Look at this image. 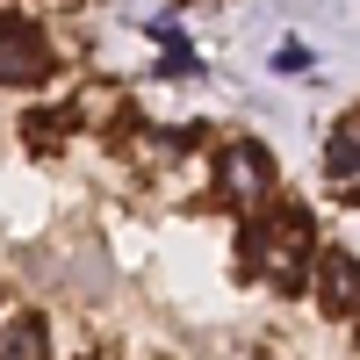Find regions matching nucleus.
<instances>
[{
	"label": "nucleus",
	"instance_id": "nucleus-1",
	"mask_svg": "<svg viewBox=\"0 0 360 360\" xmlns=\"http://www.w3.org/2000/svg\"><path fill=\"white\" fill-rule=\"evenodd\" d=\"M51 72V44H44V29L15 15V8H0V86H37Z\"/></svg>",
	"mask_w": 360,
	"mask_h": 360
},
{
	"label": "nucleus",
	"instance_id": "nucleus-2",
	"mask_svg": "<svg viewBox=\"0 0 360 360\" xmlns=\"http://www.w3.org/2000/svg\"><path fill=\"white\" fill-rule=\"evenodd\" d=\"M310 274H317V295H324V317L360 324V259L353 252H310Z\"/></svg>",
	"mask_w": 360,
	"mask_h": 360
},
{
	"label": "nucleus",
	"instance_id": "nucleus-3",
	"mask_svg": "<svg viewBox=\"0 0 360 360\" xmlns=\"http://www.w3.org/2000/svg\"><path fill=\"white\" fill-rule=\"evenodd\" d=\"M224 188L238 202H266V195H274V159H266L259 144H231V152H224Z\"/></svg>",
	"mask_w": 360,
	"mask_h": 360
},
{
	"label": "nucleus",
	"instance_id": "nucleus-4",
	"mask_svg": "<svg viewBox=\"0 0 360 360\" xmlns=\"http://www.w3.org/2000/svg\"><path fill=\"white\" fill-rule=\"evenodd\" d=\"M324 173H332L339 188H346V180H360V115H353L332 144H324Z\"/></svg>",
	"mask_w": 360,
	"mask_h": 360
},
{
	"label": "nucleus",
	"instance_id": "nucleus-5",
	"mask_svg": "<svg viewBox=\"0 0 360 360\" xmlns=\"http://www.w3.org/2000/svg\"><path fill=\"white\" fill-rule=\"evenodd\" d=\"M8 353H44L51 346V332H44V317H22V324H8V339H0Z\"/></svg>",
	"mask_w": 360,
	"mask_h": 360
},
{
	"label": "nucleus",
	"instance_id": "nucleus-6",
	"mask_svg": "<svg viewBox=\"0 0 360 360\" xmlns=\"http://www.w3.org/2000/svg\"><path fill=\"white\" fill-rule=\"evenodd\" d=\"M274 72H310V51H303V44H281V51H274Z\"/></svg>",
	"mask_w": 360,
	"mask_h": 360
}]
</instances>
